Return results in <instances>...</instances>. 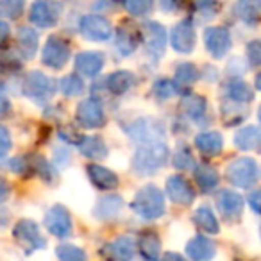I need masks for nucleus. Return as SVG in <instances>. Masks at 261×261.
I'll return each instance as SVG.
<instances>
[{
    "mask_svg": "<svg viewBox=\"0 0 261 261\" xmlns=\"http://www.w3.org/2000/svg\"><path fill=\"white\" fill-rule=\"evenodd\" d=\"M170 152L163 142L143 143L133 158V168L138 175H152L167 165Z\"/></svg>",
    "mask_w": 261,
    "mask_h": 261,
    "instance_id": "f257e3e1",
    "label": "nucleus"
},
{
    "mask_svg": "<svg viewBox=\"0 0 261 261\" xmlns=\"http://www.w3.org/2000/svg\"><path fill=\"white\" fill-rule=\"evenodd\" d=\"M133 210L143 220H156L165 213V197L158 186L147 185L136 193L133 200Z\"/></svg>",
    "mask_w": 261,
    "mask_h": 261,
    "instance_id": "f03ea898",
    "label": "nucleus"
},
{
    "mask_svg": "<svg viewBox=\"0 0 261 261\" xmlns=\"http://www.w3.org/2000/svg\"><path fill=\"white\" fill-rule=\"evenodd\" d=\"M225 175L231 185L238 188H249L259 179V167L250 158H238L227 165Z\"/></svg>",
    "mask_w": 261,
    "mask_h": 261,
    "instance_id": "7ed1b4c3",
    "label": "nucleus"
},
{
    "mask_svg": "<svg viewBox=\"0 0 261 261\" xmlns=\"http://www.w3.org/2000/svg\"><path fill=\"white\" fill-rule=\"evenodd\" d=\"M22 90H23V93H25L29 98H33L34 102L45 104V102L54 95L56 83L50 79V77L45 75V73L31 72L29 75L25 77V81H23Z\"/></svg>",
    "mask_w": 261,
    "mask_h": 261,
    "instance_id": "20e7f679",
    "label": "nucleus"
},
{
    "mask_svg": "<svg viewBox=\"0 0 261 261\" xmlns=\"http://www.w3.org/2000/svg\"><path fill=\"white\" fill-rule=\"evenodd\" d=\"M59 16H61V4L56 0H36L29 11L31 22L40 29L54 27L59 22Z\"/></svg>",
    "mask_w": 261,
    "mask_h": 261,
    "instance_id": "39448f33",
    "label": "nucleus"
},
{
    "mask_svg": "<svg viewBox=\"0 0 261 261\" xmlns=\"http://www.w3.org/2000/svg\"><path fill=\"white\" fill-rule=\"evenodd\" d=\"M13 238L18 242L20 247L27 250V252H33V250L43 249L45 247V238L41 236L40 227L36 225V222L29 220V218H23L18 224L15 225V231H13Z\"/></svg>",
    "mask_w": 261,
    "mask_h": 261,
    "instance_id": "423d86ee",
    "label": "nucleus"
},
{
    "mask_svg": "<svg viewBox=\"0 0 261 261\" xmlns=\"http://www.w3.org/2000/svg\"><path fill=\"white\" fill-rule=\"evenodd\" d=\"M70 59V48L68 43L65 40H61L59 36H50L47 40L41 52V61L43 65H47L48 68L59 70L68 63Z\"/></svg>",
    "mask_w": 261,
    "mask_h": 261,
    "instance_id": "0eeeda50",
    "label": "nucleus"
},
{
    "mask_svg": "<svg viewBox=\"0 0 261 261\" xmlns=\"http://www.w3.org/2000/svg\"><path fill=\"white\" fill-rule=\"evenodd\" d=\"M79 29L86 40L90 41H106L113 36V25L98 15L83 16L79 22Z\"/></svg>",
    "mask_w": 261,
    "mask_h": 261,
    "instance_id": "6e6552de",
    "label": "nucleus"
},
{
    "mask_svg": "<svg viewBox=\"0 0 261 261\" xmlns=\"http://www.w3.org/2000/svg\"><path fill=\"white\" fill-rule=\"evenodd\" d=\"M45 227L58 238H66L72 232V218L65 206L56 204L45 215Z\"/></svg>",
    "mask_w": 261,
    "mask_h": 261,
    "instance_id": "1a4fd4ad",
    "label": "nucleus"
},
{
    "mask_svg": "<svg viewBox=\"0 0 261 261\" xmlns=\"http://www.w3.org/2000/svg\"><path fill=\"white\" fill-rule=\"evenodd\" d=\"M167 45V31L158 22H145L143 23V47L147 54L158 59L165 52Z\"/></svg>",
    "mask_w": 261,
    "mask_h": 261,
    "instance_id": "9d476101",
    "label": "nucleus"
},
{
    "mask_svg": "<svg viewBox=\"0 0 261 261\" xmlns=\"http://www.w3.org/2000/svg\"><path fill=\"white\" fill-rule=\"evenodd\" d=\"M130 138L136 142L149 143V142H161L163 140V125L152 118H140L129 125Z\"/></svg>",
    "mask_w": 261,
    "mask_h": 261,
    "instance_id": "9b49d317",
    "label": "nucleus"
},
{
    "mask_svg": "<svg viewBox=\"0 0 261 261\" xmlns=\"http://www.w3.org/2000/svg\"><path fill=\"white\" fill-rule=\"evenodd\" d=\"M77 122L84 129H97L104 123V109H102L100 100L97 98H86L77 108Z\"/></svg>",
    "mask_w": 261,
    "mask_h": 261,
    "instance_id": "f8f14e48",
    "label": "nucleus"
},
{
    "mask_svg": "<svg viewBox=\"0 0 261 261\" xmlns=\"http://www.w3.org/2000/svg\"><path fill=\"white\" fill-rule=\"evenodd\" d=\"M195 41H197L195 29H193L192 22H188V20H182V22H179L172 29L170 43L174 50L181 52V54H188L195 47Z\"/></svg>",
    "mask_w": 261,
    "mask_h": 261,
    "instance_id": "ddd939ff",
    "label": "nucleus"
},
{
    "mask_svg": "<svg viewBox=\"0 0 261 261\" xmlns=\"http://www.w3.org/2000/svg\"><path fill=\"white\" fill-rule=\"evenodd\" d=\"M204 43L213 58L220 59L229 52L231 47V34L225 27H210L204 33Z\"/></svg>",
    "mask_w": 261,
    "mask_h": 261,
    "instance_id": "4468645a",
    "label": "nucleus"
},
{
    "mask_svg": "<svg viewBox=\"0 0 261 261\" xmlns=\"http://www.w3.org/2000/svg\"><path fill=\"white\" fill-rule=\"evenodd\" d=\"M217 207L227 220H238L243 213V197L232 190H222L217 195Z\"/></svg>",
    "mask_w": 261,
    "mask_h": 261,
    "instance_id": "2eb2a0df",
    "label": "nucleus"
},
{
    "mask_svg": "<svg viewBox=\"0 0 261 261\" xmlns=\"http://www.w3.org/2000/svg\"><path fill=\"white\" fill-rule=\"evenodd\" d=\"M167 195L179 206H190L195 200V192L182 175H172L167 179Z\"/></svg>",
    "mask_w": 261,
    "mask_h": 261,
    "instance_id": "dca6fc26",
    "label": "nucleus"
},
{
    "mask_svg": "<svg viewBox=\"0 0 261 261\" xmlns=\"http://www.w3.org/2000/svg\"><path fill=\"white\" fill-rule=\"evenodd\" d=\"M104 68V56L100 52H81L75 58V72L81 77H95Z\"/></svg>",
    "mask_w": 261,
    "mask_h": 261,
    "instance_id": "f3484780",
    "label": "nucleus"
},
{
    "mask_svg": "<svg viewBox=\"0 0 261 261\" xmlns=\"http://www.w3.org/2000/svg\"><path fill=\"white\" fill-rule=\"evenodd\" d=\"M123 207V200L120 195H106L102 197L100 200L97 202V206H95V217L98 218V220H115L116 217L120 215V211H122Z\"/></svg>",
    "mask_w": 261,
    "mask_h": 261,
    "instance_id": "a211bd4d",
    "label": "nucleus"
},
{
    "mask_svg": "<svg viewBox=\"0 0 261 261\" xmlns=\"http://www.w3.org/2000/svg\"><path fill=\"white\" fill-rule=\"evenodd\" d=\"M195 147L202 154L213 158L222 152L224 140H222V135L217 130H206V133H200V135L195 136Z\"/></svg>",
    "mask_w": 261,
    "mask_h": 261,
    "instance_id": "6ab92c4d",
    "label": "nucleus"
},
{
    "mask_svg": "<svg viewBox=\"0 0 261 261\" xmlns=\"http://www.w3.org/2000/svg\"><path fill=\"white\" fill-rule=\"evenodd\" d=\"M88 177L98 190H115L118 186V177L100 165H88Z\"/></svg>",
    "mask_w": 261,
    "mask_h": 261,
    "instance_id": "aec40b11",
    "label": "nucleus"
},
{
    "mask_svg": "<svg viewBox=\"0 0 261 261\" xmlns=\"http://www.w3.org/2000/svg\"><path fill=\"white\" fill-rule=\"evenodd\" d=\"M77 147H79L81 154L86 156L88 160L100 161L108 156V147H106L104 140L98 138V136H83Z\"/></svg>",
    "mask_w": 261,
    "mask_h": 261,
    "instance_id": "412c9836",
    "label": "nucleus"
},
{
    "mask_svg": "<svg viewBox=\"0 0 261 261\" xmlns=\"http://www.w3.org/2000/svg\"><path fill=\"white\" fill-rule=\"evenodd\" d=\"M234 145L240 150H259L261 149V129L256 125H247L240 129L234 136Z\"/></svg>",
    "mask_w": 261,
    "mask_h": 261,
    "instance_id": "4be33fe9",
    "label": "nucleus"
},
{
    "mask_svg": "<svg viewBox=\"0 0 261 261\" xmlns=\"http://www.w3.org/2000/svg\"><path fill=\"white\" fill-rule=\"evenodd\" d=\"M106 86L113 95H123L125 91H129L130 88L136 86V77L135 73L127 72V70H120L111 75H108L106 79Z\"/></svg>",
    "mask_w": 261,
    "mask_h": 261,
    "instance_id": "5701e85b",
    "label": "nucleus"
},
{
    "mask_svg": "<svg viewBox=\"0 0 261 261\" xmlns=\"http://www.w3.org/2000/svg\"><path fill=\"white\" fill-rule=\"evenodd\" d=\"M186 254L192 259H210L215 256V243L207 240L206 236H193L186 243Z\"/></svg>",
    "mask_w": 261,
    "mask_h": 261,
    "instance_id": "b1692460",
    "label": "nucleus"
},
{
    "mask_svg": "<svg viewBox=\"0 0 261 261\" xmlns=\"http://www.w3.org/2000/svg\"><path fill=\"white\" fill-rule=\"evenodd\" d=\"M181 109L190 120H195L200 122L202 118H206V111H207V104L206 98L200 97V95H186L181 100Z\"/></svg>",
    "mask_w": 261,
    "mask_h": 261,
    "instance_id": "393cba45",
    "label": "nucleus"
},
{
    "mask_svg": "<svg viewBox=\"0 0 261 261\" xmlns=\"http://www.w3.org/2000/svg\"><path fill=\"white\" fill-rule=\"evenodd\" d=\"M236 15L243 23H257L261 20V0H238Z\"/></svg>",
    "mask_w": 261,
    "mask_h": 261,
    "instance_id": "a878e982",
    "label": "nucleus"
},
{
    "mask_svg": "<svg viewBox=\"0 0 261 261\" xmlns=\"http://www.w3.org/2000/svg\"><path fill=\"white\" fill-rule=\"evenodd\" d=\"M195 181L202 192H211V190H215L218 186L220 177H218V172L211 165L200 163L195 167Z\"/></svg>",
    "mask_w": 261,
    "mask_h": 261,
    "instance_id": "bb28decb",
    "label": "nucleus"
},
{
    "mask_svg": "<svg viewBox=\"0 0 261 261\" xmlns=\"http://www.w3.org/2000/svg\"><path fill=\"white\" fill-rule=\"evenodd\" d=\"M193 222H195V225L200 231L207 232V234H218L220 232V224H218V220L215 218V213L207 206H202L195 211Z\"/></svg>",
    "mask_w": 261,
    "mask_h": 261,
    "instance_id": "cd10ccee",
    "label": "nucleus"
},
{
    "mask_svg": "<svg viewBox=\"0 0 261 261\" xmlns=\"http://www.w3.org/2000/svg\"><path fill=\"white\" fill-rule=\"evenodd\" d=\"M18 40V50L22 52V56L25 59H31L38 50V34L29 27H22L16 34Z\"/></svg>",
    "mask_w": 261,
    "mask_h": 261,
    "instance_id": "c85d7f7f",
    "label": "nucleus"
},
{
    "mask_svg": "<svg viewBox=\"0 0 261 261\" xmlns=\"http://www.w3.org/2000/svg\"><path fill=\"white\" fill-rule=\"evenodd\" d=\"M115 45H116V50L122 56H130L136 50V47H138V40H136V34L130 29L120 27V29H116L115 34Z\"/></svg>",
    "mask_w": 261,
    "mask_h": 261,
    "instance_id": "c756f323",
    "label": "nucleus"
},
{
    "mask_svg": "<svg viewBox=\"0 0 261 261\" xmlns=\"http://www.w3.org/2000/svg\"><path fill=\"white\" fill-rule=\"evenodd\" d=\"M225 91H227L229 100H232V102H242V104H247V102H250L254 98V93L249 88V84L243 83V81H240V79L229 81L227 86H225Z\"/></svg>",
    "mask_w": 261,
    "mask_h": 261,
    "instance_id": "7c9ffc66",
    "label": "nucleus"
},
{
    "mask_svg": "<svg viewBox=\"0 0 261 261\" xmlns=\"http://www.w3.org/2000/svg\"><path fill=\"white\" fill-rule=\"evenodd\" d=\"M138 249L145 259H158L160 250H161V242H160V238H158V234H154V232H145V234H142L138 242Z\"/></svg>",
    "mask_w": 261,
    "mask_h": 261,
    "instance_id": "2f4dec72",
    "label": "nucleus"
},
{
    "mask_svg": "<svg viewBox=\"0 0 261 261\" xmlns=\"http://www.w3.org/2000/svg\"><path fill=\"white\" fill-rule=\"evenodd\" d=\"M111 254L113 257L116 259H130V257L135 256V250H136V245H135V240L130 238V236H122L118 238L115 243H111Z\"/></svg>",
    "mask_w": 261,
    "mask_h": 261,
    "instance_id": "473e14b6",
    "label": "nucleus"
},
{
    "mask_svg": "<svg viewBox=\"0 0 261 261\" xmlns=\"http://www.w3.org/2000/svg\"><path fill=\"white\" fill-rule=\"evenodd\" d=\"M59 91L66 97H77L84 91V83L79 75H66L58 83Z\"/></svg>",
    "mask_w": 261,
    "mask_h": 261,
    "instance_id": "72a5a7b5",
    "label": "nucleus"
},
{
    "mask_svg": "<svg viewBox=\"0 0 261 261\" xmlns=\"http://www.w3.org/2000/svg\"><path fill=\"white\" fill-rule=\"evenodd\" d=\"M172 163L179 170H192V168H195V158L188 147L181 145L175 149L174 156H172Z\"/></svg>",
    "mask_w": 261,
    "mask_h": 261,
    "instance_id": "f704fd0d",
    "label": "nucleus"
},
{
    "mask_svg": "<svg viewBox=\"0 0 261 261\" xmlns=\"http://www.w3.org/2000/svg\"><path fill=\"white\" fill-rule=\"evenodd\" d=\"M200 75H202V73H200L199 68H197L195 65H192V63H181V65H177V68H175V81L181 84L195 83Z\"/></svg>",
    "mask_w": 261,
    "mask_h": 261,
    "instance_id": "c9c22d12",
    "label": "nucleus"
},
{
    "mask_svg": "<svg viewBox=\"0 0 261 261\" xmlns=\"http://www.w3.org/2000/svg\"><path fill=\"white\" fill-rule=\"evenodd\" d=\"M31 163H33V170L47 182H54L56 179H58V174H56L54 167H52L47 160H43V158H40V156H34V161H31Z\"/></svg>",
    "mask_w": 261,
    "mask_h": 261,
    "instance_id": "e433bc0d",
    "label": "nucleus"
},
{
    "mask_svg": "<svg viewBox=\"0 0 261 261\" xmlns=\"http://www.w3.org/2000/svg\"><path fill=\"white\" fill-rule=\"evenodd\" d=\"M56 256L63 261H83L86 259V252L75 245H59L56 249Z\"/></svg>",
    "mask_w": 261,
    "mask_h": 261,
    "instance_id": "4c0bfd02",
    "label": "nucleus"
},
{
    "mask_svg": "<svg viewBox=\"0 0 261 261\" xmlns=\"http://www.w3.org/2000/svg\"><path fill=\"white\" fill-rule=\"evenodd\" d=\"M175 93H177V84H175V81L160 79L156 84H154V95H156L158 98H163V100H167V98L174 97Z\"/></svg>",
    "mask_w": 261,
    "mask_h": 261,
    "instance_id": "58836bf2",
    "label": "nucleus"
},
{
    "mask_svg": "<svg viewBox=\"0 0 261 261\" xmlns=\"http://www.w3.org/2000/svg\"><path fill=\"white\" fill-rule=\"evenodd\" d=\"M125 4L133 16H145L154 9V0H127Z\"/></svg>",
    "mask_w": 261,
    "mask_h": 261,
    "instance_id": "ea45409f",
    "label": "nucleus"
},
{
    "mask_svg": "<svg viewBox=\"0 0 261 261\" xmlns=\"http://www.w3.org/2000/svg\"><path fill=\"white\" fill-rule=\"evenodd\" d=\"M0 8L4 18H18L25 8V0H2Z\"/></svg>",
    "mask_w": 261,
    "mask_h": 261,
    "instance_id": "a19ab883",
    "label": "nucleus"
},
{
    "mask_svg": "<svg viewBox=\"0 0 261 261\" xmlns=\"http://www.w3.org/2000/svg\"><path fill=\"white\" fill-rule=\"evenodd\" d=\"M247 61L252 66H261V40H254L247 45Z\"/></svg>",
    "mask_w": 261,
    "mask_h": 261,
    "instance_id": "79ce46f5",
    "label": "nucleus"
},
{
    "mask_svg": "<svg viewBox=\"0 0 261 261\" xmlns=\"http://www.w3.org/2000/svg\"><path fill=\"white\" fill-rule=\"evenodd\" d=\"M9 168H11L15 174H20V175H25L27 172L33 168V163H31V158H23V156H18V158H13L11 163H9Z\"/></svg>",
    "mask_w": 261,
    "mask_h": 261,
    "instance_id": "37998d69",
    "label": "nucleus"
},
{
    "mask_svg": "<svg viewBox=\"0 0 261 261\" xmlns=\"http://www.w3.org/2000/svg\"><path fill=\"white\" fill-rule=\"evenodd\" d=\"M247 200H249L250 207H252V210L256 211L257 215H261V188L250 192L249 193V199H247Z\"/></svg>",
    "mask_w": 261,
    "mask_h": 261,
    "instance_id": "c03bdc74",
    "label": "nucleus"
},
{
    "mask_svg": "<svg viewBox=\"0 0 261 261\" xmlns=\"http://www.w3.org/2000/svg\"><path fill=\"white\" fill-rule=\"evenodd\" d=\"M227 72L231 73V75L238 77V75H242V73L245 72V65L242 63V59H232V61L227 65Z\"/></svg>",
    "mask_w": 261,
    "mask_h": 261,
    "instance_id": "a18cd8bd",
    "label": "nucleus"
},
{
    "mask_svg": "<svg viewBox=\"0 0 261 261\" xmlns=\"http://www.w3.org/2000/svg\"><path fill=\"white\" fill-rule=\"evenodd\" d=\"M160 4H161V9L174 13L182 8V0H160Z\"/></svg>",
    "mask_w": 261,
    "mask_h": 261,
    "instance_id": "49530a36",
    "label": "nucleus"
},
{
    "mask_svg": "<svg viewBox=\"0 0 261 261\" xmlns=\"http://www.w3.org/2000/svg\"><path fill=\"white\" fill-rule=\"evenodd\" d=\"M0 135H2V156H6V154H8V150L11 149V138H9V130L6 129V127H2Z\"/></svg>",
    "mask_w": 261,
    "mask_h": 261,
    "instance_id": "de8ad7c7",
    "label": "nucleus"
},
{
    "mask_svg": "<svg viewBox=\"0 0 261 261\" xmlns=\"http://www.w3.org/2000/svg\"><path fill=\"white\" fill-rule=\"evenodd\" d=\"M217 2V0H195V4L199 9H210L213 8V4Z\"/></svg>",
    "mask_w": 261,
    "mask_h": 261,
    "instance_id": "09e8293b",
    "label": "nucleus"
},
{
    "mask_svg": "<svg viewBox=\"0 0 261 261\" xmlns=\"http://www.w3.org/2000/svg\"><path fill=\"white\" fill-rule=\"evenodd\" d=\"M8 36H9V27L6 22H2V41H4V43H6V40H8Z\"/></svg>",
    "mask_w": 261,
    "mask_h": 261,
    "instance_id": "8fccbe9b",
    "label": "nucleus"
},
{
    "mask_svg": "<svg viewBox=\"0 0 261 261\" xmlns=\"http://www.w3.org/2000/svg\"><path fill=\"white\" fill-rule=\"evenodd\" d=\"M165 259H182V256H179V254H165Z\"/></svg>",
    "mask_w": 261,
    "mask_h": 261,
    "instance_id": "3c124183",
    "label": "nucleus"
},
{
    "mask_svg": "<svg viewBox=\"0 0 261 261\" xmlns=\"http://www.w3.org/2000/svg\"><path fill=\"white\" fill-rule=\"evenodd\" d=\"M254 84H256V88L261 91V73H257V75H256V81H254Z\"/></svg>",
    "mask_w": 261,
    "mask_h": 261,
    "instance_id": "603ef678",
    "label": "nucleus"
},
{
    "mask_svg": "<svg viewBox=\"0 0 261 261\" xmlns=\"http://www.w3.org/2000/svg\"><path fill=\"white\" fill-rule=\"evenodd\" d=\"M257 118H259V122H261V106H259V109H257Z\"/></svg>",
    "mask_w": 261,
    "mask_h": 261,
    "instance_id": "864d4df0",
    "label": "nucleus"
}]
</instances>
